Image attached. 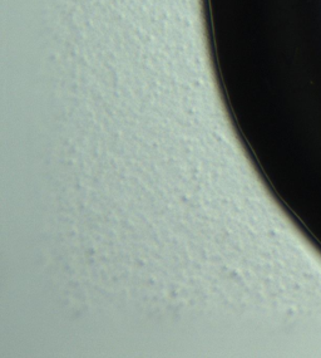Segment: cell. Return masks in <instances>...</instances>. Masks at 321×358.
<instances>
[]
</instances>
